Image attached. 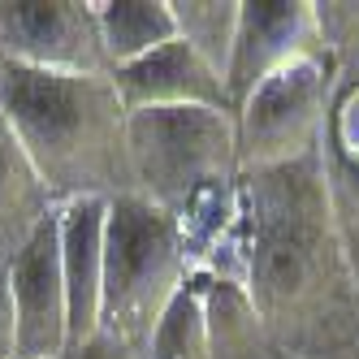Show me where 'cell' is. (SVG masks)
<instances>
[{
	"instance_id": "9c48e42d",
	"label": "cell",
	"mask_w": 359,
	"mask_h": 359,
	"mask_svg": "<svg viewBox=\"0 0 359 359\" xmlns=\"http://www.w3.org/2000/svg\"><path fill=\"white\" fill-rule=\"evenodd\" d=\"M9 281L18 303V359H65L69 299L61 273V208L9 260Z\"/></svg>"
},
{
	"instance_id": "52a82bcc",
	"label": "cell",
	"mask_w": 359,
	"mask_h": 359,
	"mask_svg": "<svg viewBox=\"0 0 359 359\" xmlns=\"http://www.w3.org/2000/svg\"><path fill=\"white\" fill-rule=\"evenodd\" d=\"M0 61L53 74H113L95 0H0Z\"/></svg>"
},
{
	"instance_id": "9a60e30c",
	"label": "cell",
	"mask_w": 359,
	"mask_h": 359,
	"mask_svg": "<svg viewBox=\"0 0 359 359\" xmlns=\"http://www.w3.org/2000/svg\"><path fill=\"white\" fill-rule=\"evenodd\" d=\"M208 325H212V359H294L264 338L247 294L217 277H208Z\"/></svg>"
},
{
	"instance_id": "2e32d148",
	"label": "cell",
	"mask_w": 359,
	"mask_h": 359,
	"mask_svg": "<svg viewBox=\"0 0 359 359\" xmlns=\"http://www.w3.org/2000/svg\"><path fill=\"white\" fill-rule=\"evenodd\" d=\"M147 359H212V325H208V277L195 273L182 294L169 303L156 333L147 342Z\"/></svg>"
},
{
	"instance_id": "ac0fdd59",
	"label": "cell",
	"mask_w": 359,
	"mask_h": 359,
	"mask_svg": "<svg viewBox=\"0 0 359 359\" xmlns=\"http://www.w3.org/2000/svg\"><path fill=\"white\" fill-rule=\"evenodd\" d=\"M65 359H147V351H139V346H130V342H121V338H113V333L100 329L95 338H87L79 351H69Z\"/></svg>"
},
{
	"instance_id": "7c38bea8",
	"label": "cell",
	"mask_w": 359,
	"mask_h": 359,
	"mask_svg": "<svg viewBox=\"0 0 359 359\" xmlns=\"http://www.w3.org/2000/svg\"><path fill=\"white\" fill-rule=\"evenodd\" d=\"M57 208L61 203L43 187V177L35 173L31 156L22 151L18 135L0 113V264H9Z\"/></svg>"
},
{
	"instance_id": "6da1fadb",
	"label": "cell",
	"mask_w": 359,
	"mask_h": 359,
	"mask_svg": "<svg viewBox=\"0 0 359 359\" xmlns=\"http://www.w3.org/2000/svg\"><path fill=\"white\" fill-rule=\"evenodd\" d=\"M243 294L264 338L294 359H359V277L320 156L243 173Z\"/></svg>"
},
{
	"instance_id": "e0dca14e",
	"label": "cell",
	"mask_w": 359,
	"mask_h": 359,
	"mask_svg": "<svg viewBox=\"0 0 359 359\" xmlns=\"http://www.w3.org/2000/svg\"><path fill=\"white\" fill-rule=\"evenodd\" d=\"M0 359H18V303L9 264H0Z\"/></svg>"
},
{
	"instance_id": "5bb4252c",
	"label": "cell",
	"mask_w": 359,
	"mask_h": 359,
	"mask_svg": "<svg viewBox=\"0 0 359 359\" xmlns=\"http://www.w3.org/2000/svg\"><path fill=\"white\" fill-rule=\"evenodd\" d=\"M177 39L195 48V57L212 74H229L238 43V22H243V0H169Z\"/></svg>"
},
{
	"instance_id": "d6986e66",
	"label": "cell",
	"mask_w": 359,
	"mask_h": 359,
	"mask_svg": "<svg viewBox=\"0 0 359 359\" xmlns=\"http://www.w3.org/2000/svg\"><path fill=\"white\" fill-rule=\"evenodd\" d=\"M0 65H5V61H0Z\"/></svg>"
},
{
	"instance_id": "7a4b0ae2",
	"label": "cell",
	"mask_w": 359,
	"mask_h": 359,
	"mask_svg": "<svg viewBox=\"0 0 359 359\" xmlns=\"http://www.w3.org/2000/svg\"><path fill=\"white\" fill-rule=\"evenodd\" d=\"M0 113L57 203L135 195L126 104L113 74L0 65Z\"/></svg>"
},
{
	"instance_id": "30bf717a",
	"label": "cell",
	"mask_w": 359,
	"mask_h": 359,
	"mask_svg": "<svg viewBox=\"0 0 359 359\" xmlns=\"http://www.w3.org/2000/svg\"><path fill=\"white\" fill-rule=\"evenodd\" d=\"M113 87L121 95L126 113L139 109H229V91L225 79L212 74L195 57V48H187L182 39H173L156 53H147L130 65L113 69Z\"/></svg>"
},
{
	"instance_id": "277c9868",
	"label": "cell",
	"mask_w": 359,
	"mask_h": 359,
	"mask_svg": "<svg viewBox=\"0 0 359 359\" xmlns=\"http://www.w3.org/2000/svg\"><path fill=\"white\" fill-rule=\"evenodd\" d=\"M195 277L177 221L143 195H117L104 221V307L100 329L147 351L169 303Z\"/></svg>"
},
{
	"instance_id": "4fadbf2b",
	"label": "cell",
	"mask_w": 359,
	"mask_h": 359,
	"mask_svg": "<svg viewBox=\"0 0 359 359\" xmlns=\"http://www.w3.org/2000/svg\"><path fill=\"white\" fill-rule=\"evenodd\" d=\"M95 27L109 69H121L177 39L169 0H95Z\"/></svg>"
},
{
	"instance_id": "5b68a950",
	"label": "cell",
	"mask_w": 359,
	"mask_h": 359,
	"mask_svg": "<svg viewBox=\"0 0 359 359\" xmlns=\"http://www.w3.org/2000/svg\"><path fill=\"white\" fill-rule=\"evenodd\" d=\"M320 27L329 61V109L316 156L359 277V0H325Z\"/></svg>"
},
{
	"instance_id": "ba28073f",
	"label": "cell",
	"mask_w": 359,
	"mask_h": 359,
	"mask_svg": "<svg viewBox=\"0 0 359 359\" xmlns=\"http://www.w3.org/2000/svg\"><path fill=\"white\" fill-rule=\"evenodd\" d=\"M316 57H325V27L316 0H243L238 43L225 74L229 109H238L273 74Z\"/></svg>"
},
{
	"instance_id": "8fae6325",
	"label": "cell",
	"mask_w": 359,
	"mask_h": 359,
	"mask_svg": "<svg viewBox=\"0 0 359 359\" xmlns=\"http://www.w3.org/2000/svg\"><path fill=\"white\" fill-rule=\"evenodd\" d=\"M104 199H74L61 203V273L69 299V351L100 333L104 307ZM65 351V355H69Z\"/></svg>"
},
{
	"instance_id": "3957f363",
	"label": "cell",
	"mask_w": 359,
	"mask_h": 359,
	"mask_svg": "<svg viewBox=\"0 0 359 359\" xmlns=\"http://www.w3.org/2000/svg\"><path fill=\"white\" fill-rule=\"evenodd\" d=\"M135 195L177 221L195 273L238 234L243 169L234 113L221 109H139L126 117Z\"/></svg>"
},
{
	"instance_id": "8992f818",
	"label": "cell",
	"mask_w": 359,
	"mask_h": 359,
	"mask_svg": "<svg viewBox=\"0 0 359 359\" xmlns=\"http://www.w3.org/2000/svg\"><path fill=\"white\" fill-rule=\"evenodd\" d=\"M329 109V61H299L260 83L234 109L238 130V169H273L303 161L320 147Z\"/></svg>"
}]
</instances>
